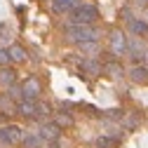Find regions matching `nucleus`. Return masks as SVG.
<instances>
[{"instance_id": "nucleus-1", "label": "nucleus", "mask_w": 148, "mask_h": 148, "mask_svg": "<svg viewBox=\"0 0 148 148\" xmlns=\"http://www.w3.org/2000/svg\"><path fill=\"white\" fill-rule=\"evenodd\" d=\"M97 19H99V10L87 3H80L73 12H68V26H94Z\"/></svg>"}, {"instance_id": "nucleus-2", "label": "nucleus", "mask_w": 148, "mask_h": 148, "mask_svg": "<svg viewBox=\"0 0 148 148\" xmlns=\"http://www.w3.org/2000/svg\"><path fill=\"white\" fill-rule=\"evenodd\" d=\"M99 28L97 26H66V38L75 45L82 42H99Z\"/></svg>"}, {"instance_id": "nucleus-3", "label": "nucleus", "mask_w": 148, "mask_h": 148, "mask_svg": "<svg viewBox=\"0 0 148 148\" xmlns=\"http://www.w3.org/2000/svg\"><path fill=\"white\" fill-rule=\"evenodd\" d=\"M16 113L24 115V118H35V120H42V115L49 113V106L40 103V101H28V99H21L16 103Z\"/></svg>"}, {"instance_id": "nucleus-4", "label": "nucleus", "mask_w": 148, "mask_h": 148, "mask_svg": "<svg viewBox=\"0 0 148 148\" xmlns=\"http://www.w3.org/2000/svg\"><path fill=\"white\" fill-rule=\"evenodd\" d=\"M40 94H42V85H40V80L35 78V75H31V78H26V80L21 82V99L38 101Z\"/></svg>"}, {"instance_id": "nucleus-5", "label": "nucleus", "mask_w": 148, "mask_h": 148, "mask_svg": "<svg viewBox=\"0 0 148 148\" xmlns=\"http://www.w3.org/2000/svg\"><path fill=\"white\" fill-rule=\"evenodd\" d=\"M21 139H24V132H21V127H16V125L0 127V143L16 146V143H21Z\"/></svg>"}, {"instance_id": "nucleus-6", "label": "nucleus", "mask_w": 148, "mask_h": 148, "mask_svg": "<svg viewBox=\"0 0 148 148\" xmlns=\"http://www.w3.org/2000/svg\"><path fill=\"white\" fill-rule=\"evenodd\" d=\"M38 136L42 139V143H57L61 139V127L57 122H42Z\"/></svg>"}, {"instance_id": "nucleus-7", "label": "nucleus", "mask_w": 148, "mask_h": 148, "mask_svg": "<svg viewBox=\"0 0 148 148\" xmlns=\"http://www.w3.org/2000/svg\"><path fill=\"white\" fill-rule=\"evenodd\" d=\"M110 52L115 54V57H120V54L127 52V38H125V33L122 31H110Z\"/></svg>"}, {"instance_id": "nucleus-8", "label": "nucleus", "mask_w": 148, "mask_h": 148, "mask_svg": "<svg viewBox=\"0 0 148 148\" xmlns=\"http://www.w3.org/2000/svg\"><path fill=\"white\" fill-rule=\"evenodd\" d=\"M82 0H52V12L54 14H68L73 12Z\"/></svg>"}, {"instance_id": "nucleus-9", "label": "nucleus", "mask_w": 148, "mask_h": 148, "mask_svg": "<svg viewBox=\"0 0 148 148\" xmlns=\"http://www.w3.org/2000/svg\"><path fill=\"white\" fill-rule=\"evenodd\" d=\"M0 113H7V115L16 113V103L10 94H0Z\"/></svg>"}, {"instance_id": "nucleus-10", "label": "nucleus", "mask_w": 148, "mask_h": 148, "mask_svg": "<svg viewBox=\"0 0 148 148\" xmlns=\"http://www.w3.org/2000/svg\"><path fill=\"white\" fill-rule=\"evenodd\" d=\"M101 71H106L110 78H120L122 73H125V68H122V66H120V61H115V59H113V61H106V64L101 66Z\"/></svg>"}, {"instance_id": "nucleus-11", "label": "nucleus", "mask_w": 148, "mask_h": 148, "mask_svg": "<svg viewBox=\"0 0 148 148\" xmlns=\"http://www.w3.org/2000/svg\"><path fill=\"white\" fill-rule=\"evenodd\" d=\"M82 71H87V73H92V75H99L101 73V64L94 59V57H87V59H82Z\"/></svg>"}, {"instance_id": "nucleus-12", "label": "nucleus", "mask_w": 148, "mask_h": 148, "mask_svg": "<svg viewBox=\"0 0 148 148\" xmlns=\"http://www.w3.org/2000/svg\"><path fill=\"white\" fill-rule=\"evenodd\" d=\"M14 80H16V73L12 68H7V66L0 68V85H3V87H12Z\"/></svg>"}, {"instance_id": "nucleus-13", "label": "nucleus", "mask_w": 148, "mask_h": 148, "mask_svg": "<svg viewBox=\"0 0 148 148\" xmlns=\"http://www.w3.org/2000/svg\"><path fill=\"white\" fill-rule=\"evenodd\" d=\"M129 78L134 82H148V71L143 66H132L129 68Z\"/></svg>"}, {"instance_id": "nucleus-14", "label": "nucleus", "mask_w": 148, "mask_h": 148, "mask_svg": "<svg viewBox=\"0 0 148 148\" xmlns=\"http://www.w3.org/2000/svg\"><path fill=\"white\" fill-rule=\"evenodd\" d=\"M129 31L134 35H146L148 33V24L143 19H129Z\"/></svg>"}, {"instance_id": "nucleus-15", "label": "nucleus", "mask_w": 148, "mask_h": 148, "mask_svg": "<svg viewBox=\"0 0 148 148\" xmlns=\"http://www.w3.org/2000/svg\"><path fill=\"white\" fill-rule=\"evenodd\" d=\"M94 143H97V148H118L120 139H118V136H108V134H103V136H99Z\"/></svg>"}, {"instance_id": "nucleus-16", "label": "nucleus", "mask_w": 148, "mask_h": 148, "mask_svg": "<svg viewBox=\"0 0 148 148\" xmlns=\"http://www.w3.org/2000/svg\"><path fill=\"white\" fill-rule=\"evenodd\" d=\"M21 146H24V148H42V139H40L38 134H24Z\"/></svg>"}, {"instance_id": "nucleus-17", "label": "nucleus", "mask_w": 148, "mask_h": 148, "mask_svg": "<svg viewBox=\"0 0 148 148\" xmlns=\"http://www.w3.org/2000/svg\"><path fill=\"white\" fill-rule=\"evenodd\" d=\"M7 52H10V59H12V61H26V57H28L26 49H24L21 45H12Z\"/></svg>"}, {"instance_id": "nucleus-18", "label": "nucleus", "mask_w": 148, "mask_h": 148, "mask_svg": "<svg viewBox=\"0 0 148 148\" xmlns=\"http://www.w3.org/2000/svg\"><path fill=\"white\" fill-rule=\"evenodd\" d=\"M10 64H12V59H10L7 47H0V68H5V66H10Z\"/></svg>"}, {"instance_id": "nucleus-19", "label": "nucleus", "mask_w": 148, "mask_h": 148, "mask_svg": "<svg viewBox=\"0 0 148 148\" xmlns=\"http://www.w3.org/2000/svg\"><path fill=\"white\" fill-rule=\"evenodd\" d=\"M99 49V42H82L80 45V52H97Z\"/></svg>"}, {"instance_id": "nucleus-20", "label": "nucleus", "mask_w": 148, "mask_h": 148, "mask_svg": "<svg viewBox=\"0 0 148 148\" xmlns=\"http://www.w3.org/2000/svg\"><path fill=\"white\" fill-rule=\"evenodd\" d=\"M57 125H59V127H61V125L71 127V125H73V118H71V115H59V118H57Z\"/></svg>"}, {"instance_id": "nucleus-21", "label": "nucleus", "mask_w": 148, "mask_h": 148, "mask_svg": "<svg viewBox=\"0 0 148 148\" xmlns=\"http://www.w3.org/2000/svg\"><path fill=\"white\" fill-rule=\"evenodd\" d=\"M132 3H148V0H132Z\"/></svg>"}]
</instances>
